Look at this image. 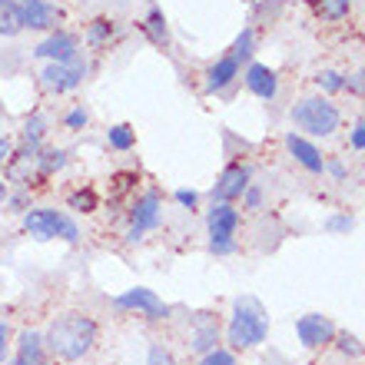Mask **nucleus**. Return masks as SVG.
I'll list each match as a JSON object with an SVG mask.
<instances>
[{
	"label": "nucleus",
	"mask_w": 365,
	"mask_h": 365,
	"mask_svg": "<svg viewBox=\"0 0 365 365\" xmlns=\"http://www.w3.org/2000/svg\"><path fill=\"white\" fill-rule=\"evenodd\" d=\"M24 7V30H57L60 7L50 0H20Z\"/></svg>",
	"instance_id": "obj_13"
},
{
	"label": "nucleus",
	"mask_w": 365,
	"mask_h": 365,
	"mask_svg": "<svg viewBox=\"0 0 365 365\" xmlns=\"http://www.w3.org/2000/svg\"><path fill=\"white\" fill-rule=\"evenodd\" d=\"M289 120L296 123V130H302L309 136H332L339 130L342 113L329 96H306L289 110Z\"/></svg>",
	"instance_id": "obj_3"
},
{
	"label": "nucleus",
	"mask_w": 365,
	"mask_h": 365,
	"mask_svg": "<svg viewBox=\"0 0 365 365\" xmlns=\"http://www.w3.org/2000/svg\"><path fill=\"white\" fill-rule=\"evenodd\" d=\"M87 123H90V113L83 110V106H73V110H67V116H63V126H67V130H73V133H77V130H83Z\"/></svg>",
	"instance_id": "obj_30"
},
{
	"label": "nucleus",
	"mask_w": 365,
	"mask_h": 365,
	"mask_svg": "<svg viewBox=\"0 0 365 365\" xmlns=\"http://www.w3.org/2000/svg\"><path fill=\"white\" fill-rule=\"evenodd\" d=\"M196 365H240L236 362V356H232L230 349H212V352H206V356H200V362Z\"/></svg>",
	"instance_id": "obj_29"
},
{
	"label": "nucleus",
	"mask_w": 365,
	"mask_h": 365,
	"mask_svg": "<svg viewBox=\"0 0 365 365\" xmlns=\"http://www.w3.org/2000/svg\"><path fill=\"white\" fill-rule=\"evenodd\" d=\"M47 362V346L43 336L34 329H24L17 336V352H14V365H43Z\"/></svg>",
	"instance_id": "obj_16"
},
{
	"label": "nucleus",
	"mask_w": 365,
	"mask_h": 365,
	"mask_svg": "<svg viewBox=\"0 0 365 365\" xmlns=\"http://www.w3.org/2000/svg\"><path fill=\"white\" fill-rule=\"evenodd\" d=\"M24 230L27 236H34L37 242L47 240H63V242H77L80 240V226L73 216L60 210H47V206H37V210L24 212Z\"/></svg>",
	"instance_id": "obj_4"
},
{
	"label": "nucleus",
	"mask_w": 365,
	"mask_h": 365,
	"mask_svg": "<svg viewBox=\"0 0 365 365\" xmlns=\"http://www.w3.org/2000/svg\"><path fill=\"white\" fill-rule=\"evenodd\" d=\"M106 143H110V150H116V153H130L136 146V130L130 123H113L106 130Z\"/></svg>",
	"instance_id": "obj_22"
},
{
	"label": "nucleus",
	"mask_w": 365,
	"mask_h": 365,
	"mask_svg": "<svg viewBox=\"0 0 365 365\" xmlns=\"http://www.w3.org/2000/svg\"><path fill=\"white\" fill-rule=\"evenodd\" d=\"M67 163H70L67 150H60V146H40V153H37V176H40V182L50 180V176H57Z\"/></svg>",
	"instance_id": "obj_18"
},
{
	"label": "nucleus",
	"mask_w": 365,
	"mask_h": 365,
	"mask_svg": "<svg viewBox=\"0 0 365 365\" xmlns=\"http://www.w3.org/2000/svg\"><path fill=\"white\" fill-rule=\"evenodd\" d=\"M50 133V120L43 113H30L27 123H24V133H20V143L34 146V150H40L43 146V140H47Z\"/></svg>",
	"instance_id": "obj_21"
},
{
	"label": "nucleus",
	"mask_w": 365,
	"mask_h": 365,
	"mask_svg": "<svg viewBox=\"0 0 365 365\" xmlns=\"http://www.w3.org/2000/svg\"><path fill=\"white\" fill-rule=\"evenodd\" d=\"M96 342H100V326H96V319L83 316V312H63L43 332V346L60 362L87 359L96 349Z\"/></svg>",
	"instance_id": "obj_1"
},
{
	"label": "nucleus",
	"mask_w": 365,
	"mask_h": 365,
	"mask_svg": "<svg viewBox=\"0 0 365 365\" xmlns=\"http://www.w3.org/2000/svg\"><path fill=\"white\" fill-rule=\"evenodd\" d=\"M113 306H116V309H123V312H136V316L150 319V322H160V319L170 316V306H166L163 299L156 296L153 289H143V286H136V289H126V292H120V296L113 299Z\"/></svg>",
	"instance_id": "obj_8"
},
{
	"label": "nucleus",
	"mask_w": 365,
	"mask_h": 365,
	"mask_svg": "<svg viewBox=\"0 0 365 365\" xmlns=\"http://www.w3.org/2000/svg\"><path fill=\"white\" fill-rule=\"evenodd\" d=\"M252 182V170L246 163H230L212 182V202H232L240 200L242 190Z\"/></svg>",
	"instance_id": "obj_9"
},
{
	"label": "nucleus",
	"mask_w": 365,
	"mask_h": 365,
	"mask_svg": "<svg viewBox=\"0 0 365 365\" xmlns=\"http://www.w3.org/2000/svg\"><path fill=\"white\" fill-rule=\"evenodd\" d=\"M90 73V63L83 53H77L73 60L67 63H47V67L40 70V87L47 90V93H70V90H77Z\"/></svg>",
	"instance_id": "obj_6"
},
{
	"label": "nucleus",
	"mask_w": 365,
	"mask_h": 365,
	"mask_svg": "<svg viewBox=\"0 0 365 365\" xmlns=\"http://www.w3.org/2000/svg\"><path fill=\"white\" fill-rule=\"evenodd\" d=\"M67 206L77 212H96V206H100V196H96V190H90V186H83V190H73L67 196Z\"/></svg>",
	"instance_id": "obj_25"
},
{
	"label": "nucleus",
	"mask_w": 365,
	"mask_h": 365,
	"mask_svg": "<svg viewBox=\"0 0 365 365\" xmlns=\"http://www.w3.org/2000/svg\"><path fill=\"white\" fill-rule=\"evenodd\" d=\"M326 173H332L336 182H346V163L342 160H326Z\"/></svg>",
	"instance_id": "obj_38"
},
{
	"label": "nucleus",
	"mask_w": 365,
	"mask_h": 365,
	"mask_svg": "<svg viewBox=\"0 0 365 365\" xmlns=\"http://www.w3.org/2000/svg\"><path fill=\"white\" fill-rule=\"evenodd\" d=\"M269 336V319H266V309L256 302L252 296L236 299L230 316V329H226V339H230L232 349H256L259 342H266Z\"/></svg>",
	"instance_id": "obj_2"
},
{
	"label": "nucleus",
	"mask_w": 365,
	"mask_h": 365,
	"mask_svg": "<svg viewBox=\"0 0 365 365\" xmlns=\"http://www.w3.org/2000/svg\"><path fill=\"white\" fill-rule=\"evenodd\" d=\"M143 34L153 40V43H166V40H170V27H166V17L160 7H150V14H146V20H143Z\"/></svg>",
	"instance_id": "obj_23"
},
{
	"label": "nucleus",
	"mask_w": 365,
	"mask_h": 365,
	"mask_svg": "<svg viewBox=\"0 0 365 365\" xmlns=\"http://www.w3.org/2000/svg\"><path fill=\"white\" fill-rule=\"evenodd\" d=\"M336 339H339V349L346 352V356H365V346L359 342L356 336H349V332H336Z\"/></svg>",
	"instance_id": "obj_32"
},
{
	"label": "nucleus",
	"mask_w": 365,
	"mask_h": 365,
	"mask_svg": "<svg viewBox=\"0 0 365 365\" xmlns=\"http://www.w3.org/2000/svg\"><path fill=\"white\" fill-rule=\"evenodd\" d=\"M316 83L322 93H339V90H346V77H342L339 70H322L316 77Z\"/></svg>",
	"instance_id": "obj_26"
},
{
	"label": "nucleus",
	"mask_w": 365,
	"mask_h": 365,
	"mask_svg": "<svg viewBox=\"0 0 365 365\" xmlns=\"http://www.w3.org/2000/svg\"><path fill=\"white\" fill-rule=\"evenodd\" d=\"M10 153H14V140H10V136H0V166L10 160Z\"/></svg>",
	"instance_id": "obj_40"
},
{
	"label": "nucleus",
	"mask_w": 365,
	"mask_h": 365,
	"mask_svg": "<svg viewBox=\"0 0 365 365\" xmlns=\"http://www.w3.org/2000/svg\"><path fill=\"white\" fill-rule=\"evenodd\" d=\"M312 7H316L319 17H326V20H346L349 14H352V0H309Z\"/></svg>",
	"instance_id": "obj_24"
},
{
	"label": "nucleus",
	"mask_w": 365,
	"mask_h": 365,
	"mask_svg": "<svg viewBox=\"0 0 365 365\" xmlns=\"http://www.w3.org/2000/svg\"><path fill=\"white\" fill-rule=\"evenodd\" d=\"M20 30H24L20 0H0V37H17Z\"/></svg>",
	"instance_id": "obj_20"
},
{
	"label": "nucleus",
	"mask_w": 365,
	"mask_h": 365,
	"mask_svg": "<svg viewBox=\"0 0 365 365\" xmlns=\"http://www.w3.org/2000/svg\"><path fill=\"white\" fill-rule=\"evenodd\" d=\"M349 143H352V150H362V153H365V120H359V123L352 126V133H349Z\"/></svg>",
	"instance_id": "obj_37"
},
{
	"label": "nucleus",
	"mask_w": 365,
	"mask_h": 365,
	"mask_svg": "<svg viewBox=\"0 0 365 365\" xmlns=\"http://www.w3.org/2000/svg\"><path fill=\"white\" fill-rule=\"evenodd\" d=\"M296 336L306 349H322L336 339V326H332V319L322 316V312H309V316L296 319Z\"/></svg>",
	"instance_id": "obj_11"
},
{
	"label": "nucleus",
	"mask_w": 365,
	"mask_h": 365,
	"mask_svg": "<svg viewBox=\"0 0 365 365\" xmlns=\"http://www.w3.org/2000/svg\"><path fill=\"white\" fill-rule=\"evenodd\" d=\"M80 53V40L70 30H50L47 40H40L34 47V57L47 60V63H67Z\"/></svg>",
	"instance_id": "obj_10"
},
{
	"label": "nucleus",
	"mask_w": 365,
	"mask_h": 365,
	"mask_svg": "<svg viewBox=\"0 0 365 365\" xmlns=\"http://www.w3.org/2000/svg\"><path fill=\"white\" fill-rule=\"evenodd\" d=\"M10 339H14L10 326H7V322H0V362H7V359H10V346H14Z\"/></svg>",
	"instance_id": "obj_34"
},
{
	"label": "nucleus",
	"mask_w": 365,
	"mask_h": 365,
	"mask_svg": "<svg viewBox=\"0 0 365 365\" xmlns=\"http://www.w3.org/2000/svg\"><path fill=\"white\" fill-rule=\"evenodd\" d=\"M146 365H180V362H176V356L166 346L153 342V346H150V352H146Z\"/></svg>",
	"instance_id": "obj_28"
},
{
	"label": "nucleus",
	"mask_w": 365,
	"mask_h": 365,
	"mask_svg": "<svg viewBox=\"0 0 365 365\" xmlns=\"http://www.w3.org/2000/svg\"><path fill=\"white\" fill-rule=\"evenodd\" d=\"M43 365H47V362H43Z\"/></svg>",
	"instance_id": "obj_42"
},
{
	"label": "nucleus",
	"mask_w": 365,
	"mask_h": 365,
	"mask_svg": "<svg viewBox=\"0 0 365 365\" xmlns=\"http://www.w3.org/2000/svg\"><path fill=\"white\" fill-rule=\"evenodd\" d=\"M240 73H242V63L232 57V53L220 57L210 70H206V93H222V90L230 87V83L240 77Z\"/></svg>",
	"instance_id": "obj_17"
},
{
	"label": "nucleus",
	"mask_w": 365,
	"mask_h": 365,
	"mask_svg": "<svg viewBox=\"0 0 365 365\" xmlns=\"http://www.w3.org/2000/svg\"><path fill=\"white\" fill-rule=\"evenodd\" d=\"M242 80H246V90H250L252 96H259V100H276L279 77H276V70H269L266 63H250Z\"/></svg>",
	"instance_id": "obj_14"
},
{
	"label": "nucleus",
	"mask_w": 365,
	"mask_h": 365,
	"mask_svg": "<svg viewBox=\"0 0 365 365\" xmlns=\"http://www.w3.org/2000/svg\"><path fill=\"white\" fill-rule=\"evenodd\" d=\"M7 192H10V186H7V180H4V173H0V202L7 200Z\"/></svg>",
	"instance_id": "obj_41"
},
{
	"label": "nucleus",
	"mask_w": 365,
	"mask_h": 365,
	"mask_svg": "<svg viewBox=\"0 0 365 365\" xmlns=\"http://www.w3.org/2000/svg\"><path fill=\"white\" fill-rule=\"evenodd\" d=\"M210 230V252L212 256H232L236 252V232H240V210L232 202H212L206 216Z\"/></svg>",
	"instance_id": "obj_5"
},
{
	"label": "nucleus",
	"mask_w": 365,
	"mask_h": 365,
	"mask_svg": "<svg viewBox=\"0 0 365 365\" xmlns=\"http://www.w3.org/2000/svg\"><path fill=\"white\" fill-rule=\"evenodd\" d=\"M346 90L356 96H365V70H359V73H352V77H346Z\"/></svg>",
	"instance_id": "obj_35"
},
{
	"label": "nucleus",
	"mask_w": 365,
	"mask_h": 365,
	"mask_svg": "<svg viewBox=\"0 0 365 365\" xmlns=\"http://www.w3.org/2000/svg\"><path fill=\"white\" fill-rule=\"evenodd\" d=\"M116 37V24L110 17H96L87 24V30H83V40H87V47L93 50H103L110 47V40Z\"/></svg>",
	"instance_id": "obj_19"
},
{
	"label": "nucleus",
	"mask_w": 365,
	"mask_h": 365,
	"mask_svg": "<svg viewBox=\"0 0 365 365\" xmlns=\"http://www.w3.org/2000/svg\"><path fill=\"white\" fill-rule=\"evenodd\" d=\"M160 220H163V196H160V190L140 192L133 200V206H130V230H126V240L130 242L143 240V232L156 230Z\"/></svg>",
	"instance_id": "obj_7"
},
{
	"label": "nucleus",
	"mask_w": 365,
	"mask_h": 365,
	"mask_svg": "<svg viewBox=\"0 0 365 365\" xmlns=\"http://www.w3.org/2000/svg\"><path fill=\"white\" fill-rule=\"evenodd\" d=\"M352 226H356V220H352L349 212H332V216L326 220V230L329 232H349Z\"/></svg>",
	"instance_id": "obj_33"
},
{
	"label": "nucleus",
	"mask_w": 365,
	"mask_h": 365,
	"mask_svg": "<svg viewBox=\"0 0 365 365\" xmlns=\"http://www.w3.org/2000/svg\"><path fill=\"white\" fill-rule=\"evenodd\" d=\"M252 47H256V34H252L250 27H246V30L240 34V37H236V43H232V57H236V60L242 63V60H250V57H252Z\"/></svg>",
	"instance_id": "obj_27"
},
{
	"label": "nucleus",
	"mask_w": 365,
	"mask_h": 365,
	"mask_svg": "<svg viewBox=\"0 0 365 365\" xmlns=\"http://www.w3.org/2000/svg\"><path fill=\"white\" fill-rule=\"evenodd\" d=\"M220 346V322L210 316V312H200L192 316V329H190V349L196 356H206Z\"/></svg>",
	"instance_id": "obj_12"
},
{
	"label": "nucleus",
	"mask_w": 365,
	"mask_h": 365,
	"mask_svg": "<svg viewBox=\"0 0 365 365\" xmlns=\"http://www.w3.org/2000/svg\"><path fill=\"white\" fill-rule=\"evenodd\" d=\"M242 210H259L262 206V186L259 182H250V186H246V190H242Z\"/></svg>",
	"instance_id": "obj_31"
},
{
	"label": "nucleus",
	"mask_w": 365,
	"mask_h": 365,
	"mask_svg": "<svg viewBox=\"0 0 365 365\" xmlns=\"http://www.w3.org/2000/svg\"><path fill=\"white\" fill-rule=\"evenodd\" d=\"M286 146H289V153L296 156V163L302 166V170H309V173H326V160H322V153H319V146L309 143L306 136L289 133Z\"/></svg>",
	"instance_id": "obj_15"
},
{
	"label": "nucleus",
	"mask_w": 365,
	"mask_h": 365,
	"mask_svg": "<svg viewBox=\"0 0 365 365\" xmlns=\"http://www.w3.org/2000/svg\"><path fill=\"white\" fill-rule=\"evenodd\" d=\"M176 202L186 206V210H196V206H200V192L196 190H176Z\"/></svg>",
	"instance_id": "obj_36"
},
{
	"label": "nucleus",
	"mask_w": 365,
	"mask_h": 365,
	"mask_svg": "<svg viewBox=\"0 0 365 365\" xmlns=\"http://www.w3.org/2000/svg\"><path fill=\"white\" fill-rule=\"evenodd\" d=\"M4 202H10L14 210H24L27 212V190H20V192H7V200Z\"/></svg>",
	"instance_id": "obj_39"
}]
</instances>
